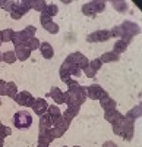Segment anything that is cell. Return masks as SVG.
Wrapping results in <instances>:
<instances>
[{
    "instance_id": "cell-1",
    "label": "cell",
    "mask_w": 142,
    "mask_h": 147,
    "mask_svg": "<svg viewBox=\"0 0 142 147\" xmlns=\"http://www.w3.org/2000/svg\"><path fill=\"white\" fill-rule=\"evenodd\" d=\"M120 28H122V37H120V40L126 41L127 44L133 40L135 35H138L141 32V28H139L138 24L131 22V21H125L122 25H120Z\"/></svg>"
},
{
    "instance_id": "cell-2",
    "label": "cell",
    "mask_w": 142,
    "mask_h": 147,
    "mask_svg": "<svg viewBox=\"0 0 142 147\" xmlns=\"http://www.w3.org/2000/svg\"><path fill=\"white\" fill-rule=\"evenodd\" d=\"M31 6H29V0H22V2H13L10 7V16L13 19H21L23 15H27L29 12Z\"/></svg>"
},
{
    "instance_id": "cell-3",
    "label": "cell",
    "mask_w": 142,
    "mask_h": 147,
    "mask_svg": "<svg viewBox=\"0 0 142 147\" xmlns=\"http://www.w3.org/2000/svg\"><path fill=\"white\" fill-rule=\"evenodd\" d=\"M32 124V116L29 112H25V110H21V112H16L13 115V125L18 129H25L29 128Z\"/></svg>"
},
{
    "instance_id": "cell-4",
    "label": "cell",
    "mask_w": 142,
    "mask_h": 147,
    "mask_svg": "<svg viewBox=\"0 0 142 147\" xmlns=\"http://www.w3.org/2000/svg\"><path fill=\"white\" fill-rule=\"evenodd\" d=\"M87 94L89 99L92 100H101L104 97H107V91H104V88L98 84H91L89 87H87Z\"/></svg>"
},
{
    "instance_id": "cell-5",
    "label": "cell",
    "mask_w": 142,
    "mask_h": 147,
    "mask_svg": "<svg viewBox=\"0 0 142 147\" xmlns=\"http://www.w3.org/2000/svg\"><path fill=\"white\" fill-rule=\"evenodd\" d=\"M122 127H123V140L131 141L133 138V131H135V121L123 116L122 119Z\"/></svg>"
},
{
    "instance_id": "cell-6",
    "label": "cell",
    "mask_w": 142,
    "mask_h": 147,
    "mask_svg": "<svg viewBox=\"0 0 142 147\" xmlns=\"http://www.w3.org/2000/svg\"><path fill=\"white\" fill-rule=\"evenodd\" d=\"M15 100L19 106H25V107H32L34 102H35V97L31 96V93L28 91H21L18 93V96L15 97Z\"/></svg>"
},
{
    "instance_id": "cell-7",
    "label": "cell",
    "mask_w": 142,
    "mask_h": 147,
    "mask_svg": "<svg viewBox=\"0 0 142 147\" xmlns=\"http://www.w3.org/2000/svg\"><path fill=\"white\" fill-rule=\"evenodd\" d=\"M15 55H16V59L21 60V62H25L27 59H29L31 56V50L25 46V44H19V46H15Z\"/></svg>"
},
{
    "instance_id": "cell-8",
    "label": "cell",
    "mask_w": 142,
    "mask_h": 147,
    "mask_svg": "<svg viewBox=\"0 0 142 147\" xmlns=\"http://www.w3.org/2000/svg\"><path fill=\"white\" fill-rule=\"evenodd\" d=\"M65 103L67 105V107H75V109H79L82 105L79 97L70 91H65Z\"/></svg>"
},
{
    "instance_id": "cell-9",
    "label": "cell",
    "mask_w": 142,
    "mask_h": 147,
    "mask_svg": "<svg viewBox=\"0 0 142 147\" xmlns=\"http://www.w3.org/2000/svg\"><path fill=\"white\" fill-rule=\"evenodd\" d=\"M47 109H49V105H47V102L44 99H35V102L32 105V110L35 113L41 116V115L47 113Z\"/></svg>"
},
{
    "instance_id": "cell-10",
    "label": "cell",
    "mask_w": 142,
    "mask_h": 147,
    "mask_svg": "<svg viewBox=\"0 0 142 147\" xmlns=\"http://www.w3.org/2000/svg\"><path fill=\"white\" fill-rule=\"evenodd\" d=\"M49 96L51 97V100H54L56 105H62L65 103V91H62L59 87H53L49 93Z\"/></svg>"
},
{
    "instance_id": "cell-11",
    "label": "cell",
    "mask_w": 142,
    "mask_h": 147,
    "mask_svg": "<svg viewBox=\"0 0 142 147\" xmlns=\"http://www.w3.org/2000/svg\"><path fill=\"white\" fill-rule=\"evenodd\" d=\"M104 119L109 122V124H114V122H119L123 119V115L120 112H117L116 109L113 110H105V113H104Z\"/></svg>"
},
{
    "instance_id": "cell-12",
    "label": "cell",
    "mask_w": 142,
    "mask_h": 147,
    "mask_svg": "<svg viewBox=\"0 0 142 147\" xmlns=\"http://www.w3.org/2000/svg\"><path fill=\"white\" fill-rule=\"evenodd\" d=\"M54 140V136L51 132V128L49 129H40V134H38V143H44V144H51V141Z\"/></svg>"
},
{
    "instance_id": "cell-13",
    "label": "cell",
    "mask_w": 142,
    "mask_h": 147,
    "mask_svg": "<svg viewBox=\"0 0 142 147\" xmlns=\"http://www.w3.org/2000/svg\"><path fill=\"white\" fill-rule=\"evenodd\" d=\"M69 124H70V122L63 121L60 125H57V127H51V132H53L54 138H60V137H63V136H65V132H66V131H67V128H69Z\"/></svg>"
},
{
    "instance_id": "cell-14",
    "label": "cell",
    "mask_w": 142,
    "mask_h": 147,
    "mask_svg": "<svg viewBox=\"0 0 142 147\" xmlns=\"http://www.w3.org/2000/svg\"><path fill=\"white\" fill-rule=\"evenodd\" d=\"M62 66L70 74V77H81L82 75V71L75 63H70V62H67V60H65V62L62 63Z\"/></svg>"
},
{
    "instance_id": "cell-15",
    "label": "cell",
    "mask_w": 142,
    "mask_h": 147,
    "mask_svg": "<svg viewBox=\"0 0 142 147\" xmlns=\"http://www.w3.org/2000/svg\"><path fill=\"white\" fill-rule=\"evenodd\" d=\"M40 52H41V55H43L44 59H51L54 56L53 46L50 43H41L40 44Z\"/></svg>"
},
{
    "instance_id": "cell-16",
    "label": "cell",
    "mask_w": 142,
    "mask_h": 147,
    "mask_svg": "<svg viewBox=\"0 0 142 147\" xmlns=\"http://www.w3.org/2000/svg\"><path fill=\"white\" fill-rule=\"evenodd\" d=\"M28 35L23 32V31H18L13 34V37H12V43H13L15 46H19V44H27L28 43Z\"/></svg>"
},
{
    "instance_id": "cell-17",
    "label": "cell",
    "mask_w": 142,
    "mask_h": 147,
    "mask_svg": "<svg viewBox=\"0 0 142 147\" xmlns=\"http://www.w3.org/2000/svg\"><path fill=\"white\" fill-rule=\"evenodd\" d=\"M100 105H101V107H103L104 110H113V109H116V106H117L116 100H113L110 96L101 99V100H100Z\"/></svg>"
},
{
    "instance_id": "cell-18",
    "label": "cell",
    "mask_w": 142,
    "mask_h": 147,
    "mask_svg": "<svg viewBox=\"0 0 142 147\" xmlns=\"http://www.w3.org/2000/svg\"><path fill=\"white\" fill-rule=\"evenodd\" d=\"M53 124H51V116L49 113H44L40 116V129H49L51 128Z\"/></svg>"
},
{
    "instance_id": "cell-19",
    "label": "cell",
    "mask_w": 142,
    "mask_h": 147,
    "mask_svg": "<svg viewBox=\"0 0 142 147\" xmlns=\"http://www.w3.org/2000/svg\"><path fill=\"white\" fill-rule=\"evenodd\" d=\"M100 60H101L103 63L117 62V60H119V55H116L114 52H105V53H103V56L100 57Z\"/></svg>"
},
{
    "instance_id": "cell-20",
    "label": "cell",
    "mask_w": 142,
    "mask_h": 147,
    "mask_svg": "<svg viewBox=\"0 0 142 147\" xmlns=\"http://www.w3.org/2000/svg\"><path fill=\"white\" fill-rule=\"evenodd\" d=\"M126 118H129V119H132V121H136L138 118H141L142 116V106H135L133 109H131L129 112L125 115Z\"/></svg>"
},
{
    "instance_id": "cell-21",
    "label": "cell",
    "mask_w": 142,
    "mask_h": 147,
    "mask_svg": "<svg viewBox=\"0 0 142 147\" xmlns=\"http://www.w3.org/2000/svg\"><path fill=\"white\" fill-rule=\"evenodd\" d=\"M79 113V109H75V107H67L65 112L62 113V116H63V119L65 121H67V122H72V119L76 116Z\"/></svg>"
},
{
    "instance_id": "cell-22",
    "label": "cell",
    "mask_w": 142,
    "mask_h": 147,
    "mask_svg": "<svg viewBox=\"0 0 142 147\" xmlns=\"http://www.w3.org/2000/svg\"><path fill=\"white\" fill-rule=\"evenodd\" d=\"M15 31L10 30V28H6V30H2L0 31V40L2 43H12V37H13Z\"/></svg>"
},
{
    "instance_id": "cell-23",
    "label": "cell",
    "mask_w": 142,
    "mask_h": 147,
    "mask_svg": "<svg viewBox=\"0 0 142 147\" xmlns=\"http://www.w3.org/2000/svg\"><path fill=\"white\" fill-rule=\"evenodd\" d=\"M6 96L15 100V97L18 96V87L15 82H6Z\"/></svg>"
},
{
    "instance_id": "cell-24",
    "label": "cell",
    "mask_w": 142,
    "mask_h": 147,
    "mask_svg": "<svg viewBox=\"0 0 142 147\" xmlns=\"http://www.w3.org/2000/svg\"><path fill=\"white\" fill-rule=\"evenodd\" d=\"M57 12H59V6H57V5H54V3H50V5H47V6L44 7V10L41 12V13L49 15L50 18H53V16H56V15H57Z\"/></svg>"
},
{
    "instance_id": "cell-25",
    "label": "cell",
    "mask_w": 142,
    "mask_h": 147,
    "mask_svg": "<svg viewBox=\"0 0 142 147\" xmlns=\"http://www.w3.org/2000/svg\"><path fill=\"white\" fill-rule=\"evenodd\" d=\"M84 59V55H82L81 52H75V53H70L65 60H67V62H70V63H75V65H79V62Z\"/></svg>"
},
{
    "instance_id": "cell-26",
    "label": "cell",
    "mask_w": 142,
    "mask_h": 147,
    "mask_svg": "<svg viewBox=\"0 0 142 147\" xmlns=\"http://www.w3.org/2000/svg\"><path fill=\"white\" fill-rule=\"evenodd\" d=\"M95 34H97V40H98V43L107 41L109 38H111L110 30H98V31H95Z\"/></svg>"
},
{
    "instance_id": "cell-27",
    "label": "cell",
    "mask_w": 142,
    "mask_h": 147,
    "mask_svg": "<svg viewBox=\"0 0 142 147\" xmlns=\"http://www.w3.org/2000/svg\"><path fill=\"white\" fill-rule=\"evenodd\" d=\"M127 49V43L126 41H123V40H119V41H116L114 43V46H113V52L116 53V55H120V53H123L125 50Z\"/></svg>"
},
{
    "instance_id": "cell-28",
    "label": "cell",
    "mask_w": 142,
    "mask_h": 147,
    "mask_svg": "<svg viewBox=\"0 0 142 147\" xmlns=\"http://www.w3.org/2000/svg\"><path fill=\"white\" fill-rule=\"evenodd\" d=\"M29 6H31V9H35V10H38V12H43L44 7L47 6V3L44 2V0H29Z\"/></svg>"
},
{
    "instance_id": "cell-29",
    "label": "cell",
    "mask_w": 142,
    "mask_h": 147,
    "mask_svg": "<svg viewBox=\"0 0 142 147\" xmlns=\"http://www.w3.org/2000/svg\"><path fill=\"white\" fill-rule=\"evenodd\" d=\"M89 5L95 13H100V12L105 9V2H103V0H94V2H89Z\"/></svg>"
},
{
    "instance_id": "cell-30",
    "label": "cell",
    "mask_w": 142,
    "mask_h": 147,
    "mask_svg": "<svg viewBox=\"0 0 142 147\" xmlns=\"http://www.w3.org/2000/svg\"><path fill=\"white\" fill-rule=\"evenodd\" d=\"M16 60L18 59H16V55H15L13 50H7V52L3 53V62H6V63H15Z\"/></svg>"
},
{
    "instance_id": "cell-31",
    "label": "cell",
    "mask_w": 142,
    "mask_h": 147,
    "mask_svg": "<svg viewBox=\"0 0 142 147\" xmlns=\"http://www.w3.org/2000/svg\"><path fill=\"white\" fill-rule=\"evenodd\" d=\"M111 5H113V7H114L117 12H120V13H125V12H127V3H126V2H117V0H113Z\"/></svg>"
},
{
    "instance_id": "cell-32",
    "label": "cell",
    "mask_w": 142,
    "mask_h": 147,
    "mask_svg": "<svg viewBox=\"0 0 142 147\" xmlns=\"http://www.w3.org/2000/svg\"><path fill=\"white\" fill-rule=\"evenodd\" d=\"M40 44H41L40 40L37 38V37H34V38H29V40H28V43H27L25 46L32 52V50H37V49H40Z\"/></svg>"
},
{
    "instance_id": "cell-33",
    "label": "cell",
    "mask_w": 142,
    "mask_h": 147,
    "mask_svg": "<svg viewBox=\"0 0 142 147\" xmlns=\"http://www.w3.org/2000/svg\"><path fill=\"white\" fill-rule=\"evenodd\" d=\"M59 75H60V80L66 84L67 81H70V80H72V77H70V74L63 68V66H60V69H59Z\"/></svg>"
},
{
    "instance_id": "cell-34",
    "label": "cell",
    "mask_w": 142,
    "mask_h": 147,
    "mask_svg": "<svg viewBox=\"0 0 142 147\" xmlns=\"http://www.w3.org/2000/svg\"><path fill=\"white\" fill-rule=\"evenodd\" d=\"M43 28H44L45 31H49L50 34H57V32H59V25H57L56 22H53V21H51L50 24H47V25L43 27Z\"/></svg>"
},
{
    "instance_id": "cell-35",
    "label": "cell",
    "mask_w": 142,
    "mask_h": 147,
    "mask_svg": "<svg viewBox=\"0 0 142 147\" xmlns=\"http://www.w3.org/2000/svg\"><path fill=\"white\" fill-rule=\"evenodd\" d=\"M82 13L87 15V16H95V15H97L95 12H94V9L91 7L89 3H85L84 6H82Z\"/></svg>"
},
{
    "instance_id": "cell-36",
    "label": "cell",
    "mask_w": 142,
    "mask_h": 147,
    "mask_svg": "<svg viewBox=\"0 0 142 147\" xmlns=\"http://www.w3.org/2000/svg\"><path fill=\"white\" fill-rule=\"evenodd\" d=\"M113 125V132L116 134V136H123V127H122V121H119V122H114V124H111Z\"/></svg>"
},
{
    "instance_id": "cell-37",
    "label": "cell",
    "mask_w": 142,
    "mask_h": 147,
    "mask_svg": "<svg viewBox=\"0 0 142 147\" xmlns=\"http://www.w3.org/2000/svg\"><path fill=\"white\" fill-rule=\"evenodd\" d=\"M89 66L94 69V71H100L101 69V66H103V62H101V60H100V57H95V59H94V60H89Z\"/></svg>"
},
{
    "instance_id": "cell-38",
    "label": "cell",
    "mask_w": 142,
    "mask_h": 147,
    "mask_svg": "<svg viewBox=\"0 0 142 147\" xmlns=\"http://www.w3.org/2000/svg\"><path fill=\"white\" fill-rule=\"evenodd\" d=\"M47 113H49L50 116H59V115H62V113H60V109L57 107V105L49 106V109H47Z\"/></svg>"
},
{
    "instance_id": "cell-39",
    "label": "cell",
    "mask_w": 142,
    "mask_h": 147,
    "mask_svg": "<svg viewBox=\"0 0 142 147\" xmlns=\"http://www.w3.org/2000/svg\"><path fill=\"white\" fill-rule=\"evenodd\" d=\"M23 32L28 35V38H34V37H35V32H37V28H35L34 25H28V27H25Z\"/></svg>"
},
{
    "instance_id": "cell-40",
    "label": "cell",
    "mask_w": 142,
    "mask_h": 147,
    "mask_svg": "<svg viewBox=\"0 0 142 147\" xmlns=\"http://www.w3.org/2000/svg\"><path fill=\"white\" fill-rule=\"evenodd\" d=\"M110 34H111V37H116V38H120V37H122V28H120V25H116V27H113V30L110 31Z\"/></svg>"
},
{
    "instance_id": "cell-41",
    "label": "cell",
    "mask_w": 142,
    "mask_h": 147,
    "mask_svg": "<svg viewBox=\"0 0 142 147\" xmlns=\"http://www.w3.org/2000/svg\"><path fill=\"white\" fill-rule=\"evenodd\" d=\"M12 3H13L12 0H0V7L5 9V10H7V12H10Z\"/></svg>"
},
{
    "instance_id": "cell-42",
    "label": "cell",
    "mask_w": 142,
    "mask_h": 147,
    "mask_svg": "<svg viewBox=\"0 0 142 147\" xmlns=\"http://www.w3.org/2000/svg\"><path fill=\"white\" fill-rule=\"evenodd\" d=\"M10 134H12V129H10L9 127H5L3 124L0 125V136H2L3 138L7 137V136H10Z\"/></svg>"
},
{
    "instance_id": "cell-43",
    "label": "cell",
    "mask_w": 142,
    "mask_h": 147,
    "mask_svg": "<svg viewBox=\"0 0 142 147\" xmlns=\"http://www.w3.org/2000/svg\"><path fill=\"white\" fill-rule=\"evenodd\" d=\"M82 72H84V74H85V75H87L88 78H94V77H95V74H97V72L94 71V69H92L89 65H88V66H87L84 71H82Z\"/></svg>"
},
{
    "instance_id": "cell-44",
    "label": "cell",
    "mask_w": 142,
    "mask_h": 147,
    "mask_svg": "<svg viewBox=\"0 0 142 147\" xmlns=\"http://www.w3.org/2000/svg\"><path fill=\"white\" fill-rule=\"evenodd\" d=\"M53 19L49 16V15H44V13H41V16H40V22H41V25L43 27H45L47 25V24H50Z\"/></svg>"
},
{
    "instance_id": "cell-45",
    "label": "cell",
    "mask_w": 142,
    "mask_h": 147,
    "mask_svg": "<svg viewBox=\"0 0 142 147\" xmlns=\"http://www.w3.org/2000/svg\"><path fill=\"white\" fill-rule=\"evenodd\" d=\"M0 96H6V82L0 80Z\"/></svg>"
},
{
    "instance_id": "cell-46",
    "label": "cell",
    "mask_w": 142,
    "mask_h": 147,
    "mask_svg": "<svg viewBox=\"0 0 142 147\" xmlns=\"http://www.w3.org/2000/svg\"><path fill=\"white\" fill-rule=\"evenodd\" d=\"M103 147H117V144H116L114 141H105V143L103 144Z\"/></svg>"
},
{
    "instance_id": "cell-47",
    "label": "cell",
    "mask_w": 142,
    "mask_h": 147,
    "mask_svg": "<svg viewBox=\"0 0 142 147\" xmlns=\"http://www.w3.org/2000/svg\"><path fill=\"white\" fill-rule=\"evenodd\" d=\"M3 146H5V138L0 136V147H3Z\"/></svg>"
},
{
    "instance_id": "cell-48",
    "label": "cell",
    "mask_w": 142,
    "mask_h": 147,
    "mask_svg": "<svg viewBox=\"0 0 142 147\" xmlns=\"http://www.w3.org/2000/svg\"><path fill=\"white\" fill-rule=\"evenodd\" d=\"M37 147H49V144H44V143H38Z\"/></svg>"
},
{
    "instance_id": "cell-49",
    "label": "cell",
    "mask_w": 142,
    "mask_h": 147,
    "mask_svg": "<svg viewBox=\"0 0 142 147\" xmlns=\"http://www.w3.org/2000/svg\"><path fill=\"white\" fill-rule=\"evenodd\" d=\"M2 60H3V53L0 52V62H2Z\"/></svg>"
},
{
    "instance_id": "cell-50",
    "label": "cell",
    "mask_w": 142,
    "mask_h": 147,
    "mask_svg": "<svg viewBox=\"0 0 142 147\" xmlns=\"http://www.w3.org/2000/svg\"><path fill=\"white\" fill-rule=\"evenodd\" d=\"M73 147H79V146H73Z\"/></svg>"
},
{
    "instance_id": "cell-51",
    "label": "cell",
    "mask_w": 142,
    "mask_h": 147,
    "mask_svg": "<svg viewBox=\"0 0 142 147\" xmlns=\"http://www.w3.org/2000/svg\"><path fill=\"white\" fill-rule=\"evenodd\" d=\"M0 105H2V100H0Z\"/></svg>"
},
{
    "instance_id": "cell-52",
    "label": "cell",
    "mask_w": 142,
    "mask_h": 147,
    "mask_svg": "<svg viewBox=\"0 0 142 147\" xmlns=\"http://www.w3.org/2000/svg\"><path fill=\"white\" fill-rule=\"evenodd\" d=\"M63 147H67V146H63Z\"/></svg>"
},
{
    "instance_id": "cell-53",
    "label": "cell",
    "mask_w": 142,
    "mask_h": 147,
    "mask_svg": "<svg viewBox=\"0 0 142 147\" xmlns=\"http://www.w3.org/2000/svg\"><path fill=\"white\" fill-rule=\"evenodd\" d=\"M0 125H2V122H0Z\"/></svg>"
},
{
    "instance_id": "cell-54",
    "label": "cell",
    "mask_w": 142,
    "mask_h": 147,
    "mask_svg": "<svg viewBox=\"0 0 142 147\" xmlns=\"http://www.w3.org/2000/svg\"><path fill=\"white\" fill-rule=\"evenodd\" d=\"M0 44H2V41H0Z\"/></svg>"
},
{
    "instance_id": "cell-55",
    "label": "cell",
    "mask_w": 142,
    "mask_h": 147,
    "mask_svg": "<svg viewBox=\"0 0 142 147\" xmlns=\"http://www.w3.org/2000/svg\"><path fill=\"white\" fill-rule=\"evenodd\" d=\"M0 41H2V40H0Z\"/></svg>"
}]
</instances>
